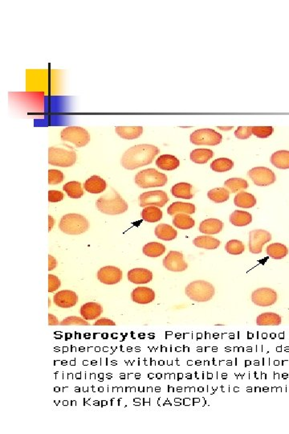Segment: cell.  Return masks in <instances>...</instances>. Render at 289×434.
I'll return each instance as SVG.
<instances>
[{
	"label": "cell",
	"mask_w": 289,
	"mask_h": 434,
	"mask_svg": "<svg viewBox=\"0 0 289 434\" xmlns=\"http://www.w3.org/2000/svg\"><path fill=\"white\" fill-rule=\"evenodd\" d=\"M48 317H49V326L59 325V322H58L57 319H56L55 316L49 314H48Z\"/></svg>",
	"instance_id": "obj_49"
},
{
	"label": "cell",
	"mask_w": 289,
	"mask_h": 434,
	"mask_svg": "<svg viewBox=\"0 0 289 434\" xmlns=\"http://www.w3.org/2000/svg\"><path fill=\"white\" fill-rule=\"evenodd\" d=\"M156 165L161 170L173 171L179 168L180 162L175 156L171 154H163L156 160Z\"/></svg>",
	"instance_id": "obj_21"
},
{
	"label": "cell",
	"mask_w": 289,
	"mask_h": 434,
	"mask_svg": "<svg viewBox=\"0 0 289 434\" xmlns=\"http://www.w3.org/2000/svg\"><path fill=\"white\" fill-rule=\"evenodd\" d=\"M48 220H49V225H48V232H51V229L53 228L54 219L53 217L51 215H48Z\"/></svg>",
	"instance_id": "obj_50"
},
{
	"label": "cell",
	"mask_w": 289,
	"mask_h": 434,
	"mask_svg": "<svg viewBox=\"0 0 289 434\" xmlns=\"http://www.w3.org/2000/svg\"><path fill=\"white\" fill-rule=\"evenodd\" d=\"M95 326H115V323L112 320L108 319V318H100L97 320L94 323Z\"/></svg>",
	"instance_id": "obj_47"
},
{
	"label": "cell",
	"mask_w": 289,
	"mask_h": 434,
	"mask_svg": "<svg viewBox=\"0 0 289 434\" xmlns=\"http://www.w3.org/2000/svg\"><path fill=\"white\" fill-rule=\"evenodd\" d=\"M222 139V134L212 129H200L191 134V142L197 146H217Z\"/></svg>",
	"instance_id": "obj_8"
},
{
	"label": "cell",
	"mask_w": 289,
	"mask_h": 434,
	"mask_svg": "<svg viewBox=\"0 0 289 434\" xmlns=\"http://www.w3.org/2000/svg\"><path fill=\"white\" fill-rule=\"evenodd\" d=\"M172 195L179 199H192V185L187 183H179L174 185L171 189Z\"/></svg>",
	"instance_id": "obj_27"
},
{
	"label": "cell",
	"mask_w": 289,
	"mask_h": 434,
	"mask_svg": "<svg viewBox=\"0 0 289 434\" xmlns=\"http://www.w3.org/2000/svg\"><path fill=\"white\" fill-rule=\"evenodd\" d=\"M156 237L163 241H172L177 237L178 233L170 225L160 224L155 229Z\"/></svg>",
	"instance_id": "obj_28"
},
{
	"label": "cell",
	"mask_w": 289,
	"mask_h": 434,
	"mask_svg": "<svg viewBox=\"0 0 289 434\" xmlns=\"http://www.w3.org/2000/svg\"><path fill=\"white\" fill-rule=\"evenodd\" d=\"M106 182L102 178L93 176L85 181V189L92 194H100L106 189Z\"/></svg>",
	"instance_id": "obj_20"
},
{
	"label": "cell",
	"mask_w": 289,
	"mask_h": 434,
	"mask_svg": "<svg viewBox=\"0 0 289 434\" xmlns=\"http://www.w3.org/2000/svg\"><path fill=\"white\" fill-rule=\"evenodd\" d=\"M115 131L121 138L132 140L139 138L143 133V127H118L115 128Z\"/></svg>",
	"instance_id": "obj_23"
},
{
	"label": "cell",
	"mask_w": 289,
	"mask_h": 434,
	"mask_svg": "<svg viewBox=\"0 0 289 434\" xmlns=\"http://www.w3.org/2000/svg\"><path fill=\"white\" fill-rule=\"evenodd\" d=\"M258 326H279L281 323V317L275 313H264L256 318Z\"/></svg>",
	"instance_id": "obj_34"
},
{
	"label": "cell",
	"mask_w": 289,
	"mask_h": 434,
	"mask_svg": "<svg viewBox=\"0 0 289 434\" xmlns=\"http://www.w3.org/2000/svg\"><path fill=\"white\" fill-rule=\"evenodd\" d=\"M252 134V127H240L235 131V135L239 139H248Z\"/></svg>",
	"instance_id": "obj_44"
},
{
	"label": "cell",
	"mask_w": 289,
	"mask_h": 434,
	"mask_svg": "<svg viewBox=\"0 0 289 434\" xmlns=\"http://www.w3.org/2000/svg\"><path fill=\"white\" fill-rule=\"evenodd\" d=\"M273 127H252V134L257 138H266L271 136L273 133Z\"/></svg>",
	"instance_id": "obj_41"
},
{
	"label": "cell",
	"mask_w": 289,
	"mask_h": 434,
	"mask_svg": "<svg viewBox=\"0 0 289 434\" xmlns=\"http://www.w3.org/2000/svg\"><path fill=\"white\" fill-rule=\"evenodd\" d=\"M61 138L65 142H72L77 147H83L90 142V135L85 129L69 127L61 131Z\"/></svg>",
	"instance_id": "obj_7"
},
{
	"label": "cell",
	"mask_w": 289,
	"mask_h": 434,
	"mask_svg": "<svg viewBox=\"0 0 289 434\" xmlns=\"http://www.w3.org/2000/svg\"><path fill=\"white\" fill-rule=\"evenodd\" d=\"M226 252L232 255L242 254L245 250V246L242 241L238 240H232L226 243L225 246Z\"/></svg>",
	"instance_id": "obj_40"
},
{
	"label": "cell",
	"mask_w": 289,
	"mask_h": 434,
	"mask_svg": "<svg viewBox=\"0 0 289 434\" xmlns=\"http://www.w3.org/2000/svg\"><path fill=\"white\" fill-rule=\"evenodd\" d=\"M248 176L252 179L254 184L260 187L271 185L275 181V174L269 168L265 167H257L248 172Z\"/></svg>",
	"instance_id": "obj_9"
},
{
	"label": "cell",
	"mask_w": 289,
	"mask_h": 434,
	"mask_svg": "<svg viewBox=\"0 0 289 434\" xmlns=\"http://www.w3.org/2000/svg\"><path fill=\"white\" fill-rule=\"evenodd\" d=\"M63 192H59V191H49L48 192V201L51 202V203H56V202L63 200Z\"/></svg>",
	"instance_id": "obj_46"
},
{
	"label": "cell",
	"mask_w": 289,
	"mask_h": 434,
	"mask_svg": "<svg viewBox=\"0 0 289 434\" xmlns=\"http://www.w3.org/2000/svg\"><path fill=\"white\" fill-rule=\"evenodd\" d=\"M123 274L120 268L115 266H105L97 272V279L105 285H114L121 282Z\"/></svg>",
	"instance_id": "obj_14"
},
{
	"label": "cell",
	"mask_w": 289,
	"mask_h": 434,
	"mask_svg": "<svg viewBox=\"0 0 289 434\" xmlns=\"http://www.w3.org/2000/svg\"><path fill=\"white\" fill-rule=\"evenodd\" d=\"M103 308L96 302H88L81 306V314L85 320H94L102 314Z\"/></svg>",
	"instance_id": "obj_19"
},
{
	"label": "cell",
	"mask_w": 289,
	"mask_h": 434,
	"mask_svg": "<svg viewBox=\"0 0 289 434\" xmlns=\"http://www.w3.org/2000/svg\"><path fill=\"white\" fill-rule=\"evenodd\" d=\"M234 203L237 207L251 208L256 204V199L253 195L241 191L235 197Z\"/></svg>",
	"instance_id": "obj_26"
},
{
	"label": "cell",
	"mask_w": 289,
	"mask_h": 434,
	"mask_svg": "<svg viewBox=\"0 0 289 434\" xmlns=\"http://www.w3.org/2000/svg\"><path fill=\"white\" fill-rule=\"evenodd\" d=\"M225 187L232 193L244 191L248 188V183L247 180L240 178H232L225 181Z\"/></svg>",
	"instance_id": "obj_35"
},
{
	"label": "cell",
	"mask_w": 289,
	"mask_h": 434,
	"mask_svg": "<svg viewBox=\"0 0 289 434\" xmlns=\"http://www.w3.org/2000/svg\"><path fill=\"white\" fill-rule=\"evenodd\" d=\"M142 218L143 221L149 223H155L162 218V211L158 207L148 206L144 207V209L142 210Z\"/></svg>",
	"instance_id": "obj_30"
},
{
	"label": "cell",
	"mask_w": 289,
	"mask_h": 434,
	"mask_svg": "<svg viewBox=\"0 0 289 434\" xmlns=\"http://www.w3.org/2000/svg\"><path fill=\"white\" fill-rule=\"evenodd\" d=\"M64 179H65V176L63 172L61 171L55 170V169L48 171V184L50 185L61 184Z\"/></svg>",
	"instance_id": "obj_42"
},
{
	"label": "cell",
	"mask_w": 289,
	"mask_h": 434,
	"mask_svg": "<svg viewBox=\"0 0 289 434\" xmlns=\"http://www.w3.org/2000/svg\"><path fill=\"white\" fill-rule=\"evenodd\" d=\"M195 212V204L184 202H175L168 207L167 213L170 215H175L179 213H185L191 215Z\"/></svg>",
	"instance_id": "obj_22"
},
{
	"label": "cell",
	"mask_w": 289,
	"mask_h": 434,
	"mask_svg": "<svg viewBox=\"0 0 289 434\" xmlns=\"http://www.w3.org/2000/svg\"><path fill=\"white\" fill-rule=\"evenodd\" d=\"M214 156V152L209 149H195L191 153V159L195 164H207Z\"/></svg>",
	"instance_id": "obj_32"
},
{
	"label": "cell",
	"mask_w": 289,
	"mask_h": 434,
	"mask_svg": "<svg viewBox=\"0 0 289 434\" xmlns=\"http://www.w3.org/2000/svg\"><path fill=\"white\" fill-rule=\"evenodd\" d=\"M165 252V247L161 243L150 242L143 247V253L150 257H160Z\"/></svg>",
	"instance_id": "obj_36"
},
{
	"label": "cell",
	"mask_w": 289,
	"mask_h": 434,
	"mask_svg": "<svg viewBox=\"0 0 289 434\" xmlns=\"http://www.w3.org/2000/svg\"><path fill=\"white\" fill-rule=\"evenodd\" d=\"M252 300L259 306H270L277 301V294L271 288H260L252 294Z\"/></svg>",
	"instance_id": "obj_12"
},
{
	"label": "cell",
	"mask_w": 289,
	"mask_h": 434,
	"mask_svg": "<svg viewBox=\"0 0 289 434\" xmlns=\"http://www.w3.org/2000/svg\"><path fill=\"white\" fill-rule=\"evenodd\" d=\"M96 205L100 212L107 215H119L128 210V203L113 188H111V192L100 196Z\"/></svg>",
	"instance_id": "obj_2"
},
{
	"label": "cell",
	"mask_w": 289,
	"mask_h": 434,
	"mask_svg": "<svg viewBox=\"0 0 289 434\" xmlns=\"http://www.w3.org/2000/svg\"><path fill=\"white\" fill-rule=\"evenodd\" d=\"M77 153L73 149L51 146L48 149V164L51 166L69 168L75 164Z\"/></svg>",
	"instance_id": "obj_6"
},
{
	"label": "cell",
	"mask_w": 289,
	"mask_h": 434,
	"mask_svg": "<svg viewBox=\"0 0 289 434\" xmlns=\"http://www.w3.org/2000/svg\"><path fill=\"white\" fill-rule=\"evenodd\" d=\"M48 260H49V263H48V270L51 271L55 268L57 263H56L55 259L52 256H51V255H48Z\"/></svg>",
	"instance_id": "obj_48"
},
{
	"label": "cell",
	"mask_w": 289,
	"mask_h": 434,
	"mask_svg": "<svg viewBox=\"0 0 289 434\" xmlns=\"http://www.w3.org/2000/svg\"><path fill=\"white\" fill-rule=\"evenodd\" d=\"M159 152V149L154 145H137L125 152L121 164L127 170H135L151 164Z\"/></svg>",
	"instance_id": "obj_1"
},
{
	"label": "cell",
	"mask_w": 289,
	"mask_h": 434,
	"mask_svg": "<svg viewBox=\"0 0 289 434\" xmlns=\"http://www.w3.org/2000/svg\"><path fill=\"white\" fill-rule=\"evenodd\" d=\"M267 253L271 258L280 260L285 257L288 253V249L285 245L280 243H273L267 247Z\"/></svg>",
	"instance_id": "obj_31"
},
{
	"label": "cell",
	"mask_w": 289,
	"mask_h": 434,
	"mask_svg": "<svg viewBox=\"0 0 289 434\" xmlns=\"http://www.w3.org/2000/svg\"><path fill=\"white\" fill-rule=\"evenodd\" d=\"M135 183L140 188H158L163 187L167 183V176L154 168L142 170L136 175Z\"/></svg>",
	"instance_id": "obj_4"
},
{
	"label": "cell",
	"mask_w": 289,
	"mask_h": 434,
	"mask_svg": "<svg viewBox=\"0 0 289 434\" xmlns=\"http://www.w3.org/2000/svg\"><path fill=\"white\" fill-rule=\"evenodd\" d=\"M234 162L232 159L226 158H217L211 162V168L215 172H226L232 170Z\"/></svg>",
	"instance_id": "obj_39"
},
{
	"label": "cell",
	"mask_w": 289,
	"mask_h": 434,
	"mask_svg": "<svg viewBox=\"0 0 289 434\" xmlns=\"http://www.w3.org/2000/svg\"><path fill=\"white\" fill-rule=\"evenodd\" d=\"M271 162L273 166L279 169H288L289 151L288 150H278L272 154Z\"/></svg>",
	"instance_id": "obj_29"
},
{
	"label": "cell",
	"mask_w": 289,
	"mask_h": 434,
	"mask_svg": "<svg viewBox=\"0 0 289 434\" xmlns=\"http://www.w3.org/2000/svg\"><path fill=\"white\" fill-rule=\"evenodd\" d=\"M186 294L195 302H208L214 297V287L206 281H195L187 286Z\"/></svg>",
	"instance_id": "obj_5"
},
{
	"label": "cell",
	"mask_w": 289,
	"mask_h": 434,
	"mask_svg": "<svg viewBox=\"0 0 289 434\" xmlns=\"http://www.w3.org/2000/svg\"><path fill=\"white\" fill-rule=\"evenodd\" d=\"M61 281L55 275H48V291L50 293L57 290L61 286Z\"/></svg>",
	"instance_id": "obj_45"
},
{
	"label": "cell",
	"mask_w": 289,
	"mask_h": 434,
	"mask_svg": "<svg viewBox=\"0 0 289 434\" xmlns=\"http://www.w3.org/2000/svg\"><path fill=\"white\" fill-rule=\"evenodd\" d=\"M61 325L69 326V325H78V326H89V322H86L85 320L82 319L79 317L76 316H72V317H68V318L64 319L61 322Z\"/></svg>",
	"instance_id": "obj_43"
},
{
	"label": "cell",
	"mask_w": 289,
	"mask_h": 434,
	"mask_svg": "<svg viewBox=\"0 0 289 434\" xmlns=\"http://www.w3.org/2000/svg\"><path fill=\"white\" fill-rule=\"evenodd\" d=\"M230 221L235 226L243 227L252 223V215L248 211L236 210L230 214Z\"/></svg>",
	"instance_id": "obj_25"
},
{
	"label": "cell",
	"mask_w": 289,
	"mask_h": 434,
	"mask_svg": "<svg viewBox=\"0 0 289 434\" xmlns=\"http://www.w3.org/2000/svg\"><path fill=\"white\" fill-rule=\"evenodd\" d=\"M223 228V223L222 221L218 219L205 220L203 222H201L199 225V232L207 235H213V234H218L220 233Z\"/></svg>",
	"instance_id": "obj_18"
},
{
	"label": "cell",
	"mask_w": 289,
	"mask_h": 434,
	"mask_svg": "<svg viewBox=\"0 0 289 434\" xmlns=\"http://www.w3.org/2000/svg\"><path fill=\"white\" fill-rule=\"evenodd\" d=\"M63 189L69 197L73 199H80L84 195L82 186L80 182H69L64 186Z\"/></svg>",
	"instance_id": "obj_37"
},
{
	"label": "cell",
	"mask_w": 289,
	"mask_h": 434,
	"mask_svg": "<svg viewBox=\"0 0 289 434\" xmlns=\"http://www.w3.org/2000/svg\"><path fill=\"white\" fill-rule=\"evenodd\" d=\"M88 220L79 214L72 213L64 215L60 222V229L69 235H80L89 229Z\"/></svg>",
	"instance_id": "obj_3"
},
{
	"label": "cell",
	"mask_w": 289,
	"mask_h": 434,
	"mask_svg": "<svg viewBox=\"0 0 289 434\" xmlns=\"http://www.w3.org/2000/svg\"><path fill=\"white\" fill-rule=\"evenodd\" d=\"M54 302L61 308H71L78 302L77 294L71 290H62L54 295Z\"/></svg>",
	"instance_id": "obj_15"
},
{
	"label": "cell",
	"mask_w": 289,
	"mask_h": 434,
	"mask_svg": "<svg viewBox=\"0 0 289 434\" xmlns=\"http://www.w3.org/2000/svg\"><path fill=\"white\" fill-rule=\"evenodd\" d=\"M128 279L134 284H146L151 282L153 274L146 268H133L129 271Z\"/></svg>",
	"instance_id": "obj_17"
},
{
	"label": "cell",
	"mask_w": 289,
	"mask_h": 434,
	"mask_svg": "<svg viewBox=\"0 0 289 434\" xmlns=\"http://www.w3.org/2000/svg\"><path fill=\"white\" fill-rule=\"evenodd\" d=\"M131 298L136 303H150L155 298V293L152 289L148 287H138L133 290Z\"/></svg>",
	"instance_id": "obj_16"
},
{
	"label": "cell",
	"mask_w": 289,
	"mask_h": 434,
	"mask_svg": "<svg viewBox=\"0 0 289 434\" xmlns=\"http://www.w3.org/2000/svg\"><path fill=\"white\" fill-rule=\"evenodd\" d=\"M194 245L201 249L213 250L216 249L220 245V241L218 239L210 236H199L194 240Z\"/></svg>",
	"instance_id": "obj_24"
},
{
	"label": "cell",
	"mask_w": 289,
	"mask_h": 434,
	"mask_svg": "<svg viewBox=\"0 0 289 434\" xmlns=\"http://www.w3.org/2000/svg\"><path fill=\"white\" fill-rule=\"evenodd\" d=\"M218 128H219V129H220V130H232V129L233 128V127H218Z\"/></svg>",
	"instance_id": "obj_51"
},
{
	"label": "cell",
	"mask_w": 289,
	"mask_h": 434,
	"mask_svg": "<svg viewBox=\"0 0 289 434\" xmlns=\"http://www.w3.org/2000/svg\"><path fill=\"white\" fill-rule=\"evenodd\" d=\"M207 196L214 203H221L228 200L230 192L225 188H214L209 191Z\"/></svg>",
	"instance_id": "obj_38"
},
{
	"label": "cell",
	"mask_w": 289,
	"mask_h": 434,
	"mask_svg": "<svg viewBox=\"0 0 289 434\" xmlns=\"http://www.w3.org/2000/svg\"><path fill=\"white\" fill-rule=\"evenodd\" d=\"M271 240V233L263 229H256L249 233V250L254 254L261 253L263 246Z\"/></svg>",
	"instance_id": "obj_11"
},
{
	"label": "cell",
	"mask_w": 289,
	"mask_h": 434,
	"mask_svg": "<svg viewBox=\"0 0 289 434\" xmlns=\"http://www.w3.org/2000/svg\"><path fill=\"white\" fill-rule=\"evenodd\" d=\"M163 265L172 272H183L187 269V262L183 259V254L178 251H170L164 258Z\"/></svg>",
	"instance_id": "obj_13"
},
{
	"label": "cell",
	"mask_w": 289,
	"mask_h": 434,
	"mask_svg": "<svg viewBox=\"0 0 289 434\" xmlns=\"http://www.w3.org/2000/svg\"><path fill=\"white\" fill-rule=\"evenodd\" d=\"M173 224L178 229L187 230L192 229L195 226V222L188 214L179 213L174 217Z\"/></svg>",
	"instance_id": "obj_33"
},
{
	"label": "cell",
	"mask_w": 289,
	"mask_h": 434,
	"mask_svg": "<svg viewBox=\"0 0 289 434\" xmlns=\"http://www.w3.org/2000/svg\"><path fill=\"white\" fill-rule=\"evenodd\" d=\"M168 201L169 197L164 191H150L144 192L139 196L140 206L142 207L148 206L164 207Z\"/></svg>",
	"instance_id": "obj_10"
}]
</instances>
